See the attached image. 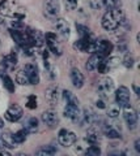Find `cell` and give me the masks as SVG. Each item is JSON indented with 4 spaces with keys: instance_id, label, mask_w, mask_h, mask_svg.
Here are the masks:
<instances>
[{
    "instance_id": "cell-7",
    "label": "cell",
    "mask_w": 140,
    "mask_h": 156,
    "mask_svg": "<svg viewBox=\"0 0 140 156\" xmlns=\"http://www.w3.org/2000/svg\"><path fill=\"white\" fill-rule=\"evenodd\" d=\"M26 34H28L29 43H30L32 46L42 47L45 44V34H43L41 30H37V29H28Z\"/></svg>"
},
{
    "instance_id": "cell-31",
    "label": "cell",
    "mask_w": 140,
    "mask_h": 156,
    "mask_svg": "<svg viewBox=\"0 0 140 156\" xmlns=\"http://www.w3.org/2000/svg\"><path fill=\"white\" fill-rule=\"evenodd\" d=\"M2 81H3V85H4V87L9 91V92H14V83H13V81H12V78L9 77V76H7V74H4V76H2Z\"/></svg>"
},
{
    "instance_id": "cell-42",
    "label": "cell",
    "mask_w": 140,
    "mask_h": 156,
    "mask_svg": "<svg viewBox=\"0 0 140 156\" xmlns=\"http://www.w3.org/2000/svg\"><path fill=\"white\" fill-rule=\"evenodd\" d=\"M135 150H136L138 154H140V139L135 140Z\"/></svg>"
},
{
    "instance_id": "cell-2",
    "label": "cell",
    "mask_w": 140,
    "mask_h": 156,
    "mask_svg": "<svg viewBox=\"0 0 140 156\" xmlns=\"http://www.w3.org/2000/svg\"><path fill=\"white\" fill-rule=\"evenodd\" d=\"M124 20V14L122 12L120 8L117 9H109L108 12L104 14L102 17V27L108 31H114L119 27V25L122 23V21Z\"/></svg>"
},
{
    "instance_id": "cell-28",
    "label": "cell",
    "mask_w": 140,
    "mask_h": 156,
    "mask_svg": "<svg viewBox=\"0 0 140 156\" xmlns=\"http://www.w3.org/2000/svg\"><path fill=\"white\" fill-rule=\"evenodd\" d=\"M16 82L18 85H21V86H28V85H30V82H29V77L26 74V72L21 69V70H18L16 73Z\"/></svg>"
},
{
    "instance_id": "cell-22",
    "label": "cell",
    "mask_w": 140,
    "mask_h": 156,
    "mask_svg": "<svg viewBox=\"0 0 140 156\" xmlns=\"http://www.w3.org/2000/svg\"><path fill=\"white\" fill-rule=\"evenodd\" d=\"M38 120L36 119V117H30V119H28L25 121V124H24V129L26 130L28 134H33L36 133V131L38 130Z\"/></svg>"
},
{
    "instance_id": "cell-24",
    "label": "cell",
    "mask_w": 140,
    "mask_h": 156,
    "mask_svg": "<svg viewBox=\"0 0 140 156\" xmlns=\"http://www.w3.org/2000/svg\"><path fill=\"white\" fill-rule=\"evenodd\" d=\"M58 152L56 147H54V146H42L41 148H38L36 151V155H40V156H51V155H55Z\"/></svg>"
},
{
    "instance_id": "cell-26",
    "label": "cell",
    "mask_w": 140,
    "mask_h": 156,
    "mask_svg": "<svg viewBox=\"0 0 140 156\" xmlns=\"http://www.w3.org/2000/svg\"><path fill=\"white\" fill-rule=\"evenodd\" d=\"M62 95H63V99L66 100L67 104H75V105H79V99L76 98V95L74 94L72 91L70 90H64L62 92Z\"/></svg>"
},
{
    "instance_id": "cell-30",
    "label": "cell",
    "mask_w": 140,
    "mask_h": 156,
    "mask_svg": "<svg viewBox=\"0 0 140 156\" xmlns=\"http://www.w3.org/2000/svg\"><path fill=\"white\" fill-rule=\"evenodd\" d=\"M2 139H3V143H4V147L6 148H14L16 147V143L13 142V138H12V134L11 133H4V134H2Z\"/></svg>"
},
{
    "instance_id": "cell-29",
    "label": "cell",
    "mask_w": 140,
    "mask_h": 156,
    "mask_svg": "<svg viewBox=\"0 0 140 156\" xmlns=\"http://www.w3.org/2000/svg\"><path fill=\"white\" fill-rule=\"evenodd\" d=\"M12 138H13V142H14V143H16V144H20V143H24V142L26 140L28 133H26L25 129H21V130L16 131L14 134H12Z\"/></svg>"
},
{
    "instance_id": "cell-36",
    "label": "cell",
    "mask_w": 140,
    "mask_h": 156,
    "mask_svg": "<svg viewBox=\"0 0 140 156\" xmlns=\"http://www.w3.org/2000/svg\"><path fill=\"white\" fill-rule=\"evenodd\" d=\"M105 5L108 9H117L122 7V0H105Z\"/></svg>"
},
{
    "instance_id": "cell-8",
    "label": "cell",
    "mask_w": 140,
    "mask_h": 156,
    "mask_svg": "<svg viewBox=\"0 0 140 156\" xmlns=\"http://www.w3.org/2000/svg\"><path fill=\"white\" fill-rule=\"evenodd\" d=\"M55 31L62 39H68L71 35V27L64 18H58L54 23Z\"/></svg>"
},
{
    "instance_id": "cell-13",
    "label": "cell",
    "mask_w": 140,
    "mask_h": 156,
    "mask_svg": "<svg viewBox=\"0 0 140 156\" xmlns=\"http://www.w3.org/2000/svg\"><path fill=\"white\" fill-rule=\"evenodd\" d=\"M24 70L26 72V74L29 77V82H30V85H38L40 83V70H38V66L36 64L29 62V64L25 65Z\"/></svg>"
},
{
    "instance_id": "cell-6",
    "label": "cell",
    "mask_w": 140,
    "mask_h": 156,
    "mask_svg": "<svg viewBox=\"0 0 140 156\" xmlns=\"http://www.w3.org/2000/svg\"><path fill=\"white\" fill-rule=\"evenodd\" d=\"M123 117H124V121H126V124L128 126V129L130 130H134V129H136V126H138V113H136V111H135L132 107H123Z\"/></svg>"
},
{
    "instance_id": "cell-43",
    "label": "cell",
    "mask_w": 140,
    "mask_h": 156,
    "mask_svg": "<svg viewBox=\"0 0 140 156\" xmlns=\"http://www.w3.org/2000/svg\"><path fill=\"white\" fill-rule=\"evenodd\" d=\"M96 104H97V107H100V108H106V105H105V103H104V101L102 100H97V101H96Z\"/></svg>"
},
{
    "instance_id": "cell-11",
    "label": "cell",
    "mask_w": 140,
    "mask_h": 156,
    "mask_svg": "<svg viewBox=\"0 0 140 156\" xmlns=\"http://www.w3.org/2000/svg\"><path fill=\"white\" fill-rule=\"evenodd\" d=\"M114 50V46L112 42L102 39V41H96V53H100L101 56H110Z\"/></svg>"
},
{
    "instance_id": "cell-41",
    "label": "cell",
    "mask_w": 140,
    "mask_h": 156,
    "mask_svg": "<svg viewBox=\"0 0 140 156\" xmlns=\"http://www.w3.org/2000/svg\"><path fill=\"white\" fill-rule=\"evenodd\" d=\"M66 9L67 11H74L77 8V4H79V0H66Z\"/></svg>"
},
{
    "instance_id": "cell-17",
    "label": "cell",
    "mask_w": 140,
    "mask_h": 156,
    "mask_svg": "<svg viewBox=\"0 0 140 156\" xmlns=\"http://www.w3.org/2000/svg\"><path fill=\"white\" fill-rule=\"evenodd\" d=\"M94 120H96V115L94 112L92 111L90 108H85L81 113V117H80V121L79 124L83 126V125H93L94 124Z\"/></svg>"
},
{
    "instance_id": "cell-18",
    "label": "cell",
    "mask_w": 140,
    "mask_h": 156,
    "mask_svg": "<svg viewBox=\"0 0 140 156\" xmlns=\"http://www.w3.org/2000/svg\"><path fill=\"white\" fill-rule=\"evenodd\" d=\"M59 89H58L56 86H51L49 89L46 90V100L49 101V104L51 107L56 105L58 100H59Z\"/></svg>"
},
{
    "instance_id": "cell-4",
    "label": "cell",
    "mask_w": 140,
    "mask_h": 156,
    "mask_svg": "<svg viewBox=\"0 0 140 156\" xmlns=\"http://www.w3.org/2000/svg\"><path fill=\"white\" fill-rule=\"evenodd\" d=\"M77 135L68 129H62L58 134V142L63 147H72V144L76 142Z\"/></svg>"
},
{
    "instance_id": "cell-3",
    "label": "cell",
    "mask_w": 140,
    "mask_h": 156,
    "mask_svg": "<svg viewBox=\"0 0 140 156\" xmlns=\"http://www.w3.org/2000/svg\"><path fill=\"white\" fill-rule=\"evenodd\" d=\"M97 90H98V95L102 98V99L109 98L115 90V83H114L113 78L105 77L104 80H101L100 83H98V89Z\"/></svg>"
},
{
    "instance_id": "cell-27",
    "label": "cell",
    "mask_w": 140,
    "mask_h": 156,
    "mask_svg": "<svg viewBox=\"0 0 140 156\" xmlns=\"http://www.w3.org/2000/svg\"><path fill=\"white\" fill-rule=\"evenodd\" d=\"M104 134L108 136V138H110V139H118V138H120V133L117 129H114L113 126H110V125H105L104 126Z\"/></svg>"
},
{
    "instance_id": "cell-23",
    "label": "cell",
    "mask_w": 140,
    "mask_h": 156,
    "mask_svg": "<svg viewBox=\"0 0 140 156\" xmlns=\"http://www.w3.org/2000/svg\"><path fill=\"white\" fill-rule=\"evenodd\" d=\"M85 139L88 140V143H89V144H98V143H100V140H101L100 131H98V130H96V129H90V130H88Z\"/></svg>"
},
{
    "instance_id": "cell-39",
    "label": "cell",
    "mask_w": 140,
    "mask_h": 156,
    "mask_svg": "<svg viewBox=\"0 0 140 156\" xmlns=\"http://www.w3.org/2000/svg\"><path fill=\"white\" fill-rule=\"evenodd\" d=\"M134 62H135L134 57L130 55V53H126V56H124V58L122 60V64L126 66V68H132L134 66Z\"/></svg>"
},
{
    "instance_id": "cell-10",
    "label": "cell",
    "mask_w": 140,
    "mask_h": 156,
    "mask_svg": "<svg viewBox=\"0 0 140 156\" xmlns=\"http://www.w3.org/2000/svg\"><path fill=\"white\" fill-rule=\"evenodd\" d=\"M24 115V111L22 108L18 104H12L9 105V108L6 111V113H4V117H6V120L11 121V122H16L22 117Z\"/></svg>"
},
{
    "instance_id": "cell-15",
    "label": "cell",
    "mask_w": 140,
    "mask_h": 156,
    "mask_svg": "<svg viewBox=\"0 0 140 156\" xmlns=\"http://www.w3.org/2000/svg\"><path fill=\"white\" fill-rule=\"evenodd\" d=\"M60 12V4L58 0H47L45 3V14L50 18H55Z\"/></svg>"
},
{
    "instance_id": "cell-20",
    "label": "cell",
    "mask_w": 140,
    "mask_h": 156,
    "mask_svg": "<svg viewBox=\"0 0 140 156\" xmlns=\"http://www.w3.org/2000/svg\"><path fill=\"white\" fill-rule=\"evenodd\" d=\"M104 60V56H101L100 53H93L89 58H88V61H86V64H85V68H86V70L88 72H93L96 68H97V65L100 64L101 61Z\"/></svg>"
},
{
    "instance_id": "cell-34",
    "label": "cell",
    "mask_w": 140,
    "mask_h": 156,
    "mask_svg": "<svg viewBox=\"0 0 140 156\" xmlns=\"http://www.w3.org/2000/svg\"><path fill=\"white\" fill-rule=\"evenodd\" d=\"M85 154L89 155V156H100L101 155V148L97 144H89V147L86 148Z\"/></svg>"
},
{
    "instance_id": "cell-44",
    "label": "cell",
    "mask_w": 140,
    "mask_h": 156,
    "mask_svg": "<svg viewBox=\"0 0 140 156\" xmlns=\"http://www.w3.org/2000/svg\"><path fill=\"white\" fill-rule=\"evenodd\" d=\"M4 126V121H3V119H0V128H3Z\"/></svg>"
},
{
    "instance_id": "cell-12",
    "label": "cell",
    "mask_w": 140,
    "mask_h": 156,
    "mask_svg": "<svg viewBox=\"0 0 140 156\" xmlns=\"http://www.w3.org/2000/svg\"><path fill=\"white\" fill-rule=\"evenodd\" d=\"M63 113H64V116L67 117V119H70L71 121H74V122H79V121H80L81 112H80L79 105H75V104H66Z\"/></svg>"
},
{
    "instance_id": "cell-9",
    "label": "cell",
    "mask_w": 140,
    "mask_h": 156,
    "mask_svg": "<svg viewBox=\"0 0 140 156\" xmlns=\"http://www.w3.org/2000/svg\"><path fill=\"white\" fill-rule=\"evenodd\" d=\"M45 43L49 46V50L54 53V55H56V56L62 55V48L59 46V43H58L55 33H47L45 35Z\"/></svg>"
},
{
    "instance_id": "cell-16",
    "label": "cell",
    "mask_w": 140,
    "mask_h": 156,
    "mask_svg": "<svg viewBox=\"0 0 140 156\" xmlns=\"http://www.w3.org/2000/svg\"><path fill=\"white\" fill-rule=\"evenodd\" d=\"M71 82H72V85H74L76 89H81V87L84 86V76H83V73H81L77 68H72L71 69Z\"/></svg>"
},
{
    "instance_id": "cell-35",
    "label": "cell",
    "mask_w": 140,
    "mask_h": 156,
    "mask_svg": "<svg viewBox=\"0 0 140 156\" xmlns=\"http://www.w3.org/2000/svg\"><path fill=\"white\" fill-rule=\"evenodd\" d=\"M26 107L29 109H36L38 107V99L36 95H29L26 99Z\"/></svg>"
},
{
    "instance_id": "cell-21",
    "label": "cell",
    "mask_w": 140,
    "mask_h": 156,
    "mask_svg": "<svg viewBox=\"0 0 140 156\" xmlns=\"http://www.w3.org/2000/svg\"><path fill=\"white\" fill-rule=\"evenodd\" d=\"M43 60H45V61H43V64H45V69H46V73H47V76H49V78H50L51 81L56 80V77H58V69H56V66L49 60V57L43 58Z\"/></svg>"
},
{
    "instance_id": "cell-14",
    "label": "cell",
    "mask_w": 140,
    "mask_h": 156,
    "mask_svg": "<svg viewBox=\"0 0 140 156\" xmlns=\"http://www.w3.org/2000/svg\"><path fill=\"white\" fill-rule=\"evenodd\" d=\"M41 119L43 121V124L46 126H49V128H55V126L59 124V117H58V113L55 111H46L43 112Z\"/></svg>"
},
{
    "instance_id": "cell-19",
    "label": "cell",
    "mask_w": 140,
    "mask_h": 156,
    "mask_svg": "<svg viewBox=\"0 0 140 156\" xmlns=\"http://www.w3.org/2000/svg\"><path fill=\"white\" fill-rule=\"evenodd\" d=\"M17 62H18V57H17V53L16 51H12L11 53H8L7 56H4L3 57V66H4V69H11V68H14L17 65Z\"/></svg>"
},
{
    "instance_id": "cell-37",
    "label": "cell",
    "mask_w": 140,
    "mask_h": 156,
    "mask_svg": "<svg viewBox=\"0 0 140 156\" xmlns=\"http://www.w3.org/2000/svg\"><path fill=\"white\" fill-rule=\"evenodd\" d=\"M105 61H106V64H108L109 69H114V68H117L119 65L120 58L117 57V56H112V57H109L108 60H105Z\"/></svg>"
},
{
    "instance_id": "cell-45",
    "label": "cell",
    "mask_w": 140,
    "mask_h": 156,
    "mask_svg": "<svg viewBox=\"0 0 140 156\" xmlns=\"http://www.w3.org/2000/svg\"><path fill=\"white\" fill-rule=\"evenodd\" d=\"M3 23H4V18L0 16V25H3Z\"/></svg>"
},
{
    "instance_id": "cell-38",
    "label": "cell",
    "mask_w": 140,
    "mask_h": 156,
    "mask_svg": "<svg viewBox=\"0 0 140 156\" xmlns=\"http://www.w3.org/2000/svg\"><path fill=\"white\" fill-rule=\"evenodd\" d=\"M89 5L94 11H100L101 8L105 7V0H89Z\"/></svg>"
},
{
    "instance_id": "cell-1",
    "label": "cell",
    "mask_w": 140,
    "mask_h": 156,
    "mask_svg": "<svg viewBox=\"0 0 140 156\" xmlns=\"http://www.w3.org/2000/svg\"><path fill=\"white\" fill-rule=\"evenodd\" d=\"M0 14L4 17L22 21L26 18V9L21 7L16 0H3L0 2Z\"/></svg>"
},
{
    "instance_id": "cell-5",
    "label": "cell",
    "mask_w": 140,
    "mask_h": 156,
    "mask_svg": "<svg viewBox=\"0 0 140 156\" xmlns=\"http://www.w3.org/2000/svg\"><path fill=\"white\" fill-rule=\"evenodd\" d=\"M130 98H131V92L126 86H119L115 90V103L119 107L130 105Z\"/></svg>"
},
{
    "instance_id": "cell-32",
    "label": "cell",
    "mask_w": 140,
    "mask_h": 156,
    "mask_svg": "<svg viewBox=\"0 0 140 156\" xmlns=\"http://www.w3.org/2000/svg\"><path fill=\"white\" fill-rule=\"evenodd\" d=\"M76 29H77V33L80 34L81 38H88L92 37V33H90V29L85 25H81V23H76Z\"/></svg>"
},
{
    "instance_id": "cell-33",
    "label": "cell",
    "mask_w": 140,
    "mask_h": 156,
    "mask_svg": "<svg viewBox=\"0 0 140 156\" xmlns=\"http://www.w3.org/2000/svg\"><path fill=\"white\" fill-rule=\"evenodd\" d=\"M119 113H120V107L118 104L109 105V108H108V116L110 117V119H117V117H119Z\"/></svg>"
},
{
    "instance_id": "cell-46",
    "label": "cell",
    "mask_w": 140,
    "mask_h": 156,
    "mask_svg": "<svg viewBox=\"0 0 140 156\" xmlns=\"http://www.w3.org/2000/svg\"><path fill=\"white\" fill-rule=\"evenodd\" d=\"M0 46H2V39H0Z\"/></svg>"
},
{
    "instance_id": "cell-40",
    "label": "cell",
    "mask_w": 140,
    "mask_h": 156,
    "mask_svg": "<svg viewBox=\"0 0 140 156\" xmlns=\"http://www.w3.org/2000/svg\"><path fill=\"white\" fill-rule=\"evenodd\" d=\"M96 69L98 70V73L100 74H105V73H108L110 69H109V66H108V64H106V61L105 60H102L100 62V64L97 65V68H96Z\"/></svg>"
},
{
    "instance_id": "cell-25",
    "label": "cell",
    "mask_w": 140,
    "mask_h": 156,
    "mask_svg": "<svg viewBox=\"0 0 140 156\" xmlns=\"http://www.w3.org/2000/svg\"><path fill=\"white\" fill-rule=\"evenodd\" d=\"M72 146H75L74 147L75 154H85V151H86V148H88L89 143H88V140L86 139H80V140L76 139V142Z\"/></svg>"
}]
</instances>
